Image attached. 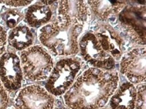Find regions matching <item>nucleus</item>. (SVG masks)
<instances>
[{
	"label": "nucleus",
	"instance_id": "f257e3e1",
	"mask_svg": "<svg viewBox=\"0 0 146 109\" xmlns=\"http://www.w3.org/2000/svg\"><path fill=\"white\" fill-rule=\"evenodd\" d=\"M119 82L117 72L97 68L84 71L64 94L70 109H100L109 101Z\"/></svg>",
	"mask_w": 146,
	"mask_h": 109
},
{
	"label": "nucleus",
	"instance_id": "f03ea898",
	"mask_svg": "<svg viewBox=\"0 0 146 109\" xmlns=\"http://www.w3.org/2000/svg\"><path fill=\"white\" fill-rule=\"evenodd\" d=\"M84 26L59 20L46 24L38 32L41 44L56 56L75 55L79 51V39Z\"/></svg>",
	"mask_w": 146,
	"mask_h": 109
},
{
	"label": "nucleus",
	"instance_id": "7ed1b4c3",
	"mask_svg": "<svg viewBox=\"0 0 146 109\" xmlns=\"http://www.w3.org/2000/svg\"><path fill=\"white\" fill-rule=\"evenodd\" d=\"M20 59L24 77L33 82L47 79L54 67L51 55L46 49L38 45L24 50Z\"/></svg>",
	"mask_w": 146,
	"mask_h": 109
},
{
	"label": "nucleus",
	"instance_id": "20e7f679",
	"mask_svg": "<svg viewBox=\"0 0 146 109\" xmlns=\"http://www.w3.org/2000/svg\"><path fill=\"white\" fill-rule=\"evenodd\" d=\"M81 67L80 59L77 57L60 60L48 77L45 84L46 91L55 96L65 94L74 84Z\"/></svg>",
	"mask_w": 146,
	"mask_h": 109
},
{
	"label": "nucleus",
	"instance_id": "39448f33",
	"mask_svg": "<svg viewBox=\"0 0 146 109\" xmlns=\"http://www.w3.org/2000/svg\"><path fill=\"white\" fill-rule=\"evenodd\" d=\"M121 27L133 42L145 45V6L126 5L119 14Z\"/></svg>",
	"mask_w": 146,
	"mask_h": 109
},
{
	"label": "nucleus",
	"instance_id": "423d86ee",
	"mask_svg": "<svg viewBox=\"0 0 146 109\" xmlns=\"http://www.w3.org/2000/svg\"><path fill=\"white\" fill-rule=\"evenodd\" d=\"M82 57L93 68L111 71L115 68V60L101 47L93 33H86L78 43Z\"/></svg>",
	"mask_w": 146,
	"mask_h": 109
},
{
	"label": "nucleus",
	"instance_id": "0eeeda50",
	"mask_svg": "<svg viewBox=\"0 0 146 109\" xmlns=\"http://www.w3.org/2000/svg\"><path fill=\"white\" fill-rule=\"evenodd\" d=\"M120 71L129 82L138 84L145 81L146 51L145 47L134 48L125 53L120 63Z\"/></svg>",
	"mask_w": 146,
	"mask_h": 109
},
{
	"label": "nucleus",
	"instance_id": "6e6552de",
	"mask_svg": "<svg viewBox=\"0 0 146 109\" xmlns=\"http://www.w3.org/2000/svg\"><path fill=\"white\" fill-rule=\"evenodd\" d=\"M55 98L45 88L31 85L22 88L15 99L18 109H53Z\"/></svg>",
	"mask_w": 146,
	"mask_h": 109
},
{
	"label": "nucleus",
	"instance_id": "1a4fd4ad",
	"mask_svg": "<svg viewBox=\"0 0 146 109\" xmlns=\"http://www.w3.org/2000/svg\"><path fill=\"white\" fill-rule=\"evenodd\" d=\"M0 81L7 92L19 90L22 86L23 72L20 59L13 53H5L0 57Z\"/></svg>",
	"mask_w": 146,
	"mask_h": 109
},
{
	"label": "nucleus",
	"instance_id": "9d476101",
	"mask_svg": "<svg viewBox=\"0 0 146 109\" xmlns=\"http://www.w3.org/2000/svg\"><path fill=\"white\" fill-rule=\"evenodd\" d=\"M57 20L84 25L91 18V12L86 1H59Z\"/></svg>",
	"mask_w": 146,
	"mask_h": 109
},
{
	"label": "nucleus",
	"instance_id": "9b49d317",
	"mask_svg": "<svg viewBox=\"0 0 146 109\" xmlns=\"http://www.w3.org/2000/svg\"><path fill=\"white\" fill-rule=\"evenodd\" d=\"M93 33L103 49L115 61H119L123 56L125 43L117 32L108 24H101L97 26Z\"/></svg>",
	"mask_w": 146,
	"mask_h": 109
},
{
	"label": "nucleus",
	"instance_id": "f8f14e48",
	"mask_svg": "<svg viewBox=\"0 0 146 109\" xmlns=\"http://www.w3.org/2000/svg\"><path fill=\"white\" fill-rule=\"evenodd\" d=\"M137 88L130 82H124L110 98L111 109H135Z\"/></svg>",
	"mask_w": 146,
	"mask_h": 109
},
{
	"label": "nucleus",
	"instance_id": "ddd939ff",
	"mask_svg": "<svg viewBox=\"0 0 146 109\" xmlns=\"http://www.w3.org/2000/svg\"><path fill=\"white\" fill-rule=\"evenodd\" d=\"M90 12L100 21H106L110 16L119 14L127 5L125 1H87Z\"/></svg>",
	"mask_w": 146,
	"mask_h": 109
},
{
	"label": "nucleus",
	"instance_id": "4468645a",
	"mask_svg": "<svg viewBox=\"0 0 146 109\" xmlns=\"http://www.w3.org/2000/svg\"><path fill=\"white\" fill-rule=\"evenodd\" d=\"M53 12L49 6L40 4H33L30 6L25 14L27 24L33 28L45 26L50 22Z\"/></svg>",
	"mask_w": 146,
	"mask_h": 109
},
{
	"label": "nucleus",
	"instance_id": "2eb2a0df",
	"mask_svg": "<svg viewBox=\"0 0 146 109\" xmlns=\"http://www.w3.org/2000/svg\"><path fill=\"white\" fill-rule=\"evenodd\" d=\"M34 36L27 26H18L10 31L8 42L12 47L18 51H24L33 44Z\"/></svg>",
	"mask_w": 146,
	"mask_h": 109
},
{
	"label": "nucleus",
	"instance_id": "dca6fc26",
	"mask_svg": "<svg viewBox=\"0 0 146 109\" xmlns=\"http://www.w3.org/2000/svg\"><path fill=\"white\" fill-rule=\"evenodd\" d=\"M24 15L19 10L12 9L7 11L2 14V18L5 22V24L10 29H14L23 19Z\"/></svg>",
	"mask_w": 146,
	"mask_h": 109
},
{
	"label": "nucleus",
	"instance_id": "f3484780",
	"mask_svg": "<svg viewBox=\"0 0 146 109\" xmlns=\"http://www.w3.org/2000/svg\"><path fill=\"white\" fill-rule=\"evenodd\" d=\"M135 109H146V88L143 83L137 89L136 102Z\"/></svg>",
	"mask_w": 146,
	"mask_h": 109
},
{
	"label": "nucleus",
	"instance_id": "a211bd4d",
	"mask_svg": "<svg viewBox=\"0 0 146 109\" xmlns=\"http://www.w3.org/2000/svg\"><path fill=\"white\" fill-rule=\"evenodd\" d=\"M9 104V97L7 92L0 81V109H7Z\"/></svg>",
	"mask_w": 146,
	"mask_h": 109
},
{
	"label": "nucleus",
	"instance_id": "6ab92c4d",
	"mask_svg": "<svg viewBox=\"0 0 146 109\" xmlns=\"http://www.w3.org/2000/svg\"><path fill=\"white\" fill-rule=\"evenodd\" d=\"M7 44V33L3 26H0V57L5 51Z\"/></svg>",
	"mask_w": 146,
	"mask_h": 109
},
{
	"label": "nucleus",
	"instance_id": "aec40b11",
	"mask_svg": "<svg viewBox=\"0 0 146 109\" xmlns=\"http://www.w3.org/2000/svg\"><path fill=\"white\" fill-rule=\"evenodd\" d=\"M33 1H1V3L10 7H23L31 4Z\"/></svg>",
	"mask_w": 146,
	"mask_h": 109
},
{
	"label": "nucleus",
	"instance_id": "412c9836",
	"mask_svg": "<svg viewBox=\"0 0 146 109\" xmlns=\"http://www.w3.org/2000/svg\"><path fill=\"white\" fill-rule=\"evenodd\" d=\"M40 2L42 5H47V6H48L49 5L53 4L54 2H56V1H40Z\"/></svg>",
	"mask_w": 146,
	"mask_h": 109
},
{
	"label": "nucleus",
	"instance_id": "4be33fe9",
	"mask_svg": "<svg viewBox=\"0 0 146 109\" xmlns=\"http://www.w3.org/2000/svg\"><path fill=\"white\" fill-rule=\"evenodd\" d=\"M55 109H70V108H68V107H62V108H56Z\"/></svg>",
	"mask_w": 146,
	"mask_h": 109
},
{
	"label": "nucleus",
	"instance_id": "5701e85b",
	"mask_svg": "<svg viewBox=\"0 0 146 109\" xmlns=\"http://www.w3.org/2000/svg\"><path fill=\"white\" fill-rule=\"evenodd\" d=\"M100 109H108V108H100Z\"/></svg>",
	"mask_w": 146,
	"mask_h": 109
}]
</instances>
